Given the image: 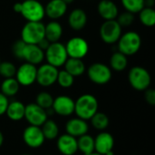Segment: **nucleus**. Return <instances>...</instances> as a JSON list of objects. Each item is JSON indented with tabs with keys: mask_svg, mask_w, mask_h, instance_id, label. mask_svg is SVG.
I'll return each mask as SVG.
<instances>
[{
	"mask_svg": "<svg viewBox=\"0 0 155 155\" xmlns=\"http://www.w3.org/2000/svg\"><path fill=\"white\" fill-rule=\"evenodd\" d=\"M87 23V15L86 13L80 8L74 9L68 16V24L70 27L74 31H80L86 25Z\"/></svg>",
	"mask_w": 155,
	"mask_h": 155,
	"instance_id": "21",
	"label": "nucleus"
},
{
	"mask_svg": "<svg viewBox=\"0 0 155 155\" xmlns=\"http://www.w3.org/2000/svg\"><path fill=\"white\" fill-rule=\"evenodd\" d=\"M91 121V124L92 126L98 131H104L108 128L110 121H109V117L104 114V113H101V112H97L95 113L93 117L90 119Z\"/></svg>",
	"mask_w": 155,
	"mask_h": 155,
	"instance_id": "29",
	"label": "nucleus"
},
{
	"mask_svg": "<svg viewBox=\"0 0 155 155\" xmlns=\"http://www.w3.org/2000/svg\"><path fill=\"white\" fill-rule=\"evenodd\" d=\"M24 118L27 121L29 125L41 127L42 124L48 119V115L46 110L43 109L35 103H31L25 105Z\"/></svg>",
	"mask_w": 155,
	"mask_h": 155,
	"instance_id": "10",
	"label": "nucleus"
},
{
	"mask_svg": "<svg viewBox=\"0 0 155 155\" xmlns=\"http://www.w3.org/2000/svg\"><path fill=\"white\" fill-rule=\"evenodd\" d=\"M23 141L28 147L36 149L44 144L45 138L41 127L29 125L23 132Z\"/></svg>",
	"mask_w": 155,
	"mask_h": 155,
	"instance_id": "13",
	"label": "nucleus"
},
{
	"mask_svg": "<svg viewBox=\"0 0 155 155\" xmlns=\"http://www.w3.org/2000/svg\"><path fill=\"white\" fill-rule=\"evenodd\" d=\"M8 104H9L8 97H6L0 92V116L5 114V111L8 106Z\"/></svg>",
	"mask_w": 155,
	"mask_h": 155,
	"instance_id": "38",
	"label": "nucleus"
},
{
	"mask_svg": "<svg viewBox=\"0 0 155 155\" xmlns=\"http://www.w3.org/2000/svg\"><path fill=\"white\" fill-rule=\"evenodd\" d=\"M49 45H50V42L45 37L44 39H42L40 42H39V44H38V46L43 50V51H45L46 50V48L49 46Z\"/></svg>",
	"mask_w": 155,
	"mask_h": 155,
	"instance_id": "39",
	"label": "nucleus"
},
{
	"mask_svg": "<svg viewBox=\"0 0 155 155\" xmlns=\"http://www.w3.org/2000/svg\"><path fill=\"white\" fill-rule=\"evenodd\" d=\"M4 141H5V138H4V134H3V133L0 131V147L3 145V143H4Z\"/></svg>",
	"mask_w": 155,
	"mask_h": 155,
	"instance_id": "40",
	"label": "nucleus"
},
{
	"mask_svg": "<svg viewBox=\"0 0 155 155\" xmlns=\"http://www.w3.org/2000/svg\"><path fill=\"white\" fill-rule=\"evenodd\" d=\"M63 35V26L57 21H51L45 25V37L50 42H59Z\"/></svg>",
	"mask_w": 155,
	"mask_h": 155,
	"instance_id": "23",
	"label": "nucleus"
},
{
	"mask_svg": "<svg viewBox=\"0 0 155 155\" xmlns=\"http://www.w3.org/2000/svg\"><path fill=\"white\" fill-rule=\"evenodd\" d=\"M45 38V25L42 22H26L21 30V40L27 45H38Z\"/></svg>",
	"mask_w": 155,
	"mask_h": 155,
	"instance_id": "4",
	"label": "nucleus"
},
{
	"mask_svg": "<svg viewBox=\"0 0 155 155\" xmlns=\"http://www.w3.org/2000/svg\"><path fill=\"white\" fill-rule=\"evenodd\" d=\"M0 63H1V60H0Z\"/></svg>",
	"mask_w": 155,
	"mask_h": 155,
	"instance_id": "45",
	"label": "nucleus"
},
{
	"mask_svg": "<svg viewBox=\"0 0 155 155\" xmlns=\"http://www.w3.org/2000/svg\"><path fill=\"white\" fill-rule=\"evenodd\" d=\"M99 104L97 98L90 94H84L74 101V114L77 117L88 121L98 112Z\"/></svg>",
	"mask_w": 155,
	"mask_h": 155,
	"instance_id": "2",
	"label": "nucleus"
},
{
	"mask_svg": "<svg viewBox=\"0 0 155 155\" xmlns=\"http://www.w3.org/2000/svg\"><path fill=\"white\" fill-rule=\"evenodd\" d=\"M54 97L48 92H41L35 97V104L45 110L52 108Z\"/></svg>",
	"mask_w": 155,
	"mask_h": 155,
	"instance_id": "31",
	"label": "nucleus"
},
{
	"mask_svg": "<svg viewBox=\"0 0 155 155\" xmlns=\"http://www.w3.org/2000/svg\"><path fill=\"white\" fill-rule=\"evenodd\" d=\"M22 155H31V154H22Z\"/></svg>",
	"mask_w": 155,
	"mask_h": 155,
	"instance_id": "44",
	"label": "nucleus"
},
{
	"mask_svg": "<svg viewBox=\"0 0 155 155\" xmlns=\"http://www.w3.org/2000/svg\"><path fill=\"white\" fill-rule=\"evenodd\" d=\"M64 66V70L68 72L70 74H72L74 77L81 76L85 72V64L82 59L68 57Z\"/></svg>",
	"mask_w": 155,
	"mask_h": 155,
	"instance_id": "24",
	"label": "nucleus"
},
{
	"mask_svg": "<svg viewBox=\"0 0 155 155\" xmlns=\"http://www.w3.org/2000/svg\"><path fill=\"white\" fill-rule=\"evenodd\" d=\"M121 35L122 27L116 19L106 20L102 24L100 27V37L105 44L113 45L117 43Z\"/></svg>",
	"mask_w": 155,
	"mask_h": 155,
	"instance_id": "8",
	"label": "nucleus"
},
{
	"mask_svg": "<svg viewBox=\"0 0 155 155\" xmlns=\"http://www.w3.org/2000/svg\"><path fill=\"white\" fill-rule=\"evenodd\" d=\"M97 11L100 16L106 20H114L116 19L119 15V10L115 3L111 0H101L97 6Z\"/></svg>",
	"mask_w": 155,
	"mask_h": 155,
	"instance_id": "20",
	"label": "nucleus"
},
{
	"mask_svg": "<svg viewBox=\"0 0 155 155\" xmlns=\"http://www.w3.org/2000/svg\"><path fill=\"white\" fill-rule=\"evenodd\" d=\"M14 10L27 22H41L45 15V6L38 0H25L22 3H15Z\"/></svg>",
	"mask_w": 155,
	"mask_h": 155,
	"instance_id": "1",
	"label": "nucleus"
},
{
	"mask_svg": "<svg viewBox=\"0 0 155 155\" xmlns=\"http://www.w3.org/2000/svg\"><path fill=\"white\" fill-rule=\"evenodd\" d=\"M45 140H54L59 136V126L54 120L47 119L41 126Z\"/></svg>",
	"mask_w": 155,
	"mask_h": 155,
	"instance_id": "28",
	"label": "nucleus"
},
{
	"mask_svg": "<svg viewBox=\"0 0 155 155\" xmlns=\"http://www.w3.org/2000/svg\"><path fill=\"white\" fill-rule=\"evenodd\" d=\"M78 152L84 155H88L94 152V138L86 134L77 138Z\"/></svg>",
	"mask_w": 155,
	"mask_h": 155,
	"instance_id": "25",
	"label": "nucleus"
},
{
	"mask_svg": "<svg viewBox=\"0 0 155 155\" xmlns=\"http://www.w3.org/2000/svg\"><path fill=\"white\" fill-rule=\"evenodd\" d=\"M118 51L126 56L135 54L142 46L141 35L134 31H128L122 35L117 42Z\"/></svg>",
	"mask_w": 155,
	"mask_h": 155,
	"instance_id": "3",
	"label": "nucleus"
},
{
	"mask_svg": "<svg viewBox=\"0 0 155 155\" xmlns=\"http://www.w3.org/2000/svg\"><path fill=\"white\" fill-rule=\"evenodd\" d=\"M130 85L136 91H145L151 85L152 77L150 73L142 66H134L128 73Z\"/></svg>",
	"mask_w": 155,
	"mask_h": 155,
	"instance_id": "5",
	"label": "nucleus"
},
{
	"mask_svg": "<svg viewBox=\"0 0 155 155\" xmlns=\"http://www.w3.org/2000/svg\"><path fill=\"white\" fill-rule=\"evenodd\" d=\"M88 155H102V154H100V153H97L94 152V153H90V154H88Z\"/></svg>",
	"mask_w": 155,
	"mask_h": 155,
	"instance_id": "43",
	"label": "nucleus"
},
{
	"mask_svg": "<svg viewBox=\"0 0 155 155\" xmlns=\"http://www.w3.org/2000/svg\"><path fill=\"white\" fill-rule=\"evenodd\" d=\"M25 105L20 101L9 102L5 111V115L13 122H19L25 117Z\"/></svg>",
	"mask_w": 155,
	"mask_h": 155,
	"instance_id": "22",
	"label": "nucleus"
},
{
	"mask_svg": "<svg viewBox=\"0 0 155 155\" xmlns=\"http://www.w3.org/2000/svg\"><path fill=\"white\" fill-rule=\"evenodd\" d=\"M144 99L147 104L152 106L155 105V91L152 88H148L144 91Z\"/></svg>",
	"mask_w": 155,
	"mask_h": 155,
	"instance_id": "37",
	"label": "nucleus"
},
{
	"mask_svg": "<svg viewBox=\"0 0 155 155\" xmlns=\"http://www.w3.org/2000/svg\"><path fill=\"white\" fill-rule=\"evenodd\" d=\"M116 18H117L116 21L121 25V27H127V26H130L134 23V14L130 13L128 11H125V12L118 15Z\"/></svg>",
	"mask_w": 155,
	"mask_h": 155,
	"instance_id": "35",
	"label": "nucleus"
},
{
	"mask_svg": "<svg viewBox=\"0 0 155 155\" xmlns=\"http://www.w3.org/2000/svg\"><path fill=\"white\" fill-rule=\"evenodd\" d=\"M45 58L46 59L47 64L56 68L64 66L68 58L64 45L60 42L50 43L49 46L45 51Z\"/></svg>",
	"mask_w": 155,
	"mask_h": 155,
	"instance_id": "6",
	"label": "nucleus"
},
{
	"mask_svg": "<svg viewBox=\"0 0 155 155\" xmlns=\"http://www.w3.org/2000/svg\"><path fill=\"white\" fill-rule=\"evenodd\" d=\"M68 57L83 59L89 52V45L87 41L82 37L74 36L70 38L64 45Z\"/></svg>",
	"mask_w": 155,
	"mask_h": 155,
	"instance_id": "9",
	"label": "nucleus"
},
{
	"mask_svg": "<svg viewBox=\"0 0 155 155\" xmlns=\"http://www.w3.org/2000/svg\"><path fill=\"white\" fill-rule=\"evenodd\" d=\"M56 147L63 155H74L77 152V138L64 134L57 137Z\"/></svg>",
	"mask_w": 155,
	"mask_h": 155,
	"instance_id": "15",
	"label": "nucleus"
},
{
	"mask_svg": "<svg viewBox=\"0 0 155 155\" xmlns=\"http://www.w3.org/2000/svg\"><path fill=\"white\" fill-rule=\"evenodd\" d=\"M20 86L21 85L18 84V82L16 81L15 77L5 78V80L1 84L0 90L4 95L9 98V97L15 96L19 92Z\"/></svg>",
	"mask_w": 155,
	"mask_h": 155,
	"instance_id": "27",
	"label": "nucleus"
},
{
	"mask_svg": "<svg viewBox=\"0 0 155 155\" xmlns=\"http://www.w3.org/2000/svg\"><path fill=\"white\" fill-rule=\"evenodd\" d=\"M66 11L67 4H65L63 0H50L45 6V15L53 20L63 17Z\"/></svg>",
	"mask_w": 155,
	"mask_h": 155,
	"instance_id": "19",
	"label": "nucleus"
},
{
	"mask_svg": "<svg viewBox=\"0 0 155 155\" xmlns=\"http://www.w3.org/2000/svg\"><path fill=\"white\" fill-rule=\"evenodd\" d=\"M138 14H139V19L143 25L147 27H152L154 25L155 10L153 7L144 6Z\"/></svg>",
	"mask_w": 155,
	"mask_h": 155,
	"instance_id": "30",
	"label": "nucleus"
},
{
	"mask_svg": "<svg viewBox=\"0 0 155 155\" xmlns=\"http://www.w3.org/2000/svg\"><path fill=\"white\" fill-rule=\"evenodd\" d=\"M104 155H114V152H113V151H110V152L106 153Z\"/></svg>",
	"mask_w": 155,
	"mask_h": 155,
	"instance_id": "42",
	"label": "nucleus"
},
{
	"mask_svg": "<svg viewBox=\"0 0 155 155\" xmlns=\"http://www.w3.org/2000/svg\"><path fill=\"white\" fill-rule=\"evenodd\" d=\"M124 8L133 14H138L144 6V0H121Z\"/></svg>",
	"mask_w": 155,
	"mask_h": 155,
	"instance_id": "32",
	"label": "nucleus"
},
{
	"mask_svg": "<svg viewBox=\"0 0 155 155\" xmlns=\"http://www.w3.org/2000/svg\"><path fill=\"white\" fill-rule=\"evenodd\" d=\"M65 4H67V5H69V4H71V3H73L74 0H63Z\"/></svg>",
	"mask_w": 155,
	"mask_h": 155,
	"instance_id": "41",
	"label": "nucleus"
},
{
	"mask_svg": "<svg viewBox=\"0 0 155 155\" xmlns=\"http://www.w3.org/2000/svg\"><path fill=\"white\" fill-rule=\"evenodd\" d=\"M114 146V136L105 131H102L94 138V152L102 155L113 151Z\"/></svg>",
	"mask_w": 155,
	"mask_h": 155,
	"instance_id": "16",
	"label": "nucleus"
},
{
	"mask_svg": "<svg viewBox=\"0 0 155 155\" xmlns=\"http://www.w3.org/2000/svg\"><path fill=\"white\" fill-rule=\"evenodd\" d=\"M25 43L23 40H17L15 42V44L13 45V54L14 55L18 58V59H23V54H24V49L25 47Z\"/></svg>",
	"mask_w": 155,
	"mask_h": 155,
	"instance_id": "36",
	"label": "nucleus"
},
{
	"mask_svg": "<svg viewBox=\"0 0 155 155\" xmlns=\"http://www.w3.org/2000/svg\"><path fill=\"white\" fill-rule=\"evenodd\" d=\"M56 83L63 88H70L74 83V77L64 69L58 71Z\"/></svg>",
	"mask_w": 155,
	"mask_h": 155,
	"instance_id": "33",
	"label": "nucleus"
},
{
	"mask_svg": "<svg viewBox=\"0 0 155 155\" xmlns=\"http://www.w3.org/2000/svg\"><path fill=\"white\" fill-rule=\"evenodd\" d=\"M87 76L92 83L104 85L111 81L113 74L112 69L108 65L103 63H94L88 67Z\"/></svg>",
	"mask_w": 155,
	"mask_h": 155,
	"instance_id": "7",
	"label": "nucleus"
},
{
	"mask_svg": "<svg viewBox=\"0 0 155 155\" xmlns=\"http://www.w3.org/2000/svg\"><path fill=\"white\" fill-rule=\"evenodd\" d=\"M58 68L49 64H44L37 68L36 83L43 87H49L56 83Z\"/></svg>",
	"mask_w": 155,
	"mask_h": 155,
	"instance_id": "11",
	"label": "nucleus"
},
{
	"mask_svg": "<svg viewBox=\"0 0 155 155\" xmlns=\"http://www.w3.org/2000/svg\"><path fill=\"white\" fill-rule=\"evenodd\" d=\"M65 131L66 134L78 138L84 134H88L89 131V124L87 121L83 120L79 117L72 118L67 121L65 124Z\"/></svg>",
	"mask_w": 155,
	"mask_h": 155,
	"instance_id": "17",
	"label": "nucleus"
},
{
	"mask_svg": "<svg viewBox=\"0 0 155 155\" xmlns=\"http://www.w3.org/2000/svg\"><path fill=\"white\" fill-rule=\"evenodd\" d=\"M128 65V58L125 54H122L121 52L114 53L109 61V67L116 72L124 71Z\"/></svg>",
	"mask_w": 155,
	"mask_h": 155,
	"instance_id": "26",
	"label": "nucleus"
},
{
	"mask_svg": "<svg viewBox=\"0 0 155 155\" xmlns=\"http://www.w3.org/2000/svg\"><path fill=\"white\" fill-rule=\"evenodd\" d=\"M36 65L29 63L22 64L15 73V79L22 86H30L36 82Z\"/></svg>",
	"mask_w": 155,
	"mask_h": 155,
	"instance_id": "12",
	"label": "nucleus"
},
{
	"mask_svg": "<svg viewBox=\"0 0 155 155\" xmlns=\"http://www.w3.org/2000/svg\"><path fill=\"white\" fill-rule=\"evenodd\" d=\"M16 73L15 65L11 62H1L0 63V75L4 78L15 77Z\"/></svg>",
	"mask_w": 155,
	"mask_h": 155,
	"instance_id": "34",
	"label": "nucleus"
},
{
	"mask_svg": "<svg viewBox=\"0 0 155 155\" xmlns=\"http://www.w3.org/2000/svg\"><path fill=\"white\" fill-rule=\"evenodd\" d=\"M45 59V51L38 45H25L23 54V60L34 65L40 64Z\"/></svg>",
	"mask_w": 155,
	"mask_h": 155,
	"instance_id": "18",
	"label": "nucleus"
},
{
	"mask_svg": "<svg viewBox=\"0 0 155 155\" xmlns=\"http://www.w3.org/2000/svg\"><path fill=\"white\" fill-rule=\"evenodd\" d=\"M52 109L57 115L70 116L74 114V100L67 95H59L54 98Z\"/></svg>",
	"mask_w": 155,
	"mask_h": 155,
	"instance_id": "14",
	"label": "nucleus"
}]
</instances>
